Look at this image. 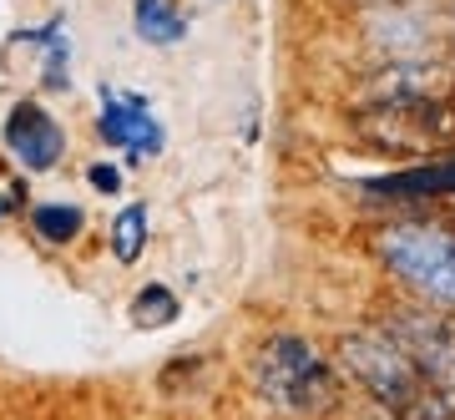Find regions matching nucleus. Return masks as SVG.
Returning <instances> with one entry per match:
<instances>
[{"label":"nucleus","instance_id":"obj_1","mask_svg":"<svg viewBox=\"0 0 455 420\" xmlns=\"http://www.w3.org/2000/svg\"><path fill=\"white\" fill-rule=\"evenodd\" d=\"M339 365L355 375L364 395L379 410H390L395 420H455V400L445 390H435L405 350L385 335V329H355L339 340Z\"/></svg>","mask_w":455,"mask_h":420},{"label":"nucleus","instance_id":"obj_2","mask_svg":"<svg viewBox=\"0 0 455 420\" xmlns=\"http://www.w3.org/2000/svg\"><path fill=\"white\" fill-rule=\"evenodd\" d=\"M253 385L283 416H324L339 400L329 359L304 335H268L253 355Z\"/></svg>","mask_w":455,"mask_h":420},{"label":"nucleus","instance_id":"obj_3","mask_svg":"<svg viewBox=\"0 0 455 420\" xmlns=\"http://www.w3.org/2000/svg\"><path fill=\"white\" fill-rule=\"evenodd\" d=\"M349 122L374 152H390V158H430L445 142H455V107L445 97L364 101Z\"/></svg>","mask_w":455,"mask_h":420},{"label":"nucleus","instance_id":"obj_4","mask_svg":"<svg viewBox=\"0 0 455 420\" xmlns=\"http://www.w3.org/2000/svg\"><path fill=\"white\" fill-rule=\"evenodd\" d=\"M374 254L385 259V269L400 284H410L415 294L455 309V228L425 223V218L390 223L374 233Z\"/></svg>","mask_w":455,"mask_h":420},{"label":"nucleus","instance_id":"obj_5","mask_svg":"<svg viewBox=\"0 0 455 420\" xmlns=\"http://www.w3.org/2000/svg\"><path fill=\"white\" fill-rule=\"evenodd\" d=\"M379 329L405 350V359L430 385L455 400V319L430 314V309H385Z\"/></svg>","mask_w":455,"mask_h":420},{"label":"nucleus","instance_id":"obj_6","mask_svg":"<svg viewBox=\"0 0 455 420\" xmlns=\"http://www.w3.org/2000/svg\"><path fill=\"white\" fill-rule=\"evenodd\" d=\"M5 147L26 173H51L66 152V132L56 127V117L41 101H20L16 112L5 117Z\"/></svg>","mask_w":455,"mask_h":420},{"label":"nucleus","instance_id":"obj_7","mask_svg":"<svg viewBox=\"0 0 455 420\" xmlns=\"http://www.w3.org/2000/svg\"><path fill=\"white\" fill-rule=\"evenodd\" d=\"M101 137L112 147H122L132 162L152 158V152H163V122L147 112L142 97H107L101 101Z\"/></svg>","mask_w":455,"mask_h":420},{"label":"nucleus","instance_id":"obj_8","mask_svg":"<svg viewBox=\"0 0 455 420\" xmlns=\"http://www.w3.org/2000/svg\"><path fill=\"white\" fill-rule=\"evenodd\" d=\"M359 193L379 198V203H420V198H455V158L425 162L410 173H390V178L359 182Z\"/></svg>","mask_w":455,"mask_h":420},{"label":"nucleus","instance_id":"obj_9","mask_svg":"<svg viewBox=\"0 0 455 420\" xmlns=\"http://www.w3.org/2000/svg\"><path fill=\"white\" fill-rule=\"evenodd\" d=\"M137 31H142L152 46H172V41H182L188 20H182V11L167 5V0H137Z\"/></svg>","mask_w":455,"mask_h":420},{"label":"nucleus","instance_id":"obj_10","mask_svg":"<svg viewBox=\"0 0 455 420\" xmlns=\"http://www.w3.org/2000/svg\"><path fill=\"white\" fill-rule=\"evenodd\" d=\"M142 248H147V208L142 203H127V208L116 213V223H112V254L122 263H137Z\"/></svg>","mask_w":455,"mask_h":420},{"label":"nucleus","instance_id":"obj_11","mask_svg":"<svg viewBox=\"0 0 455 420\" xmlns=\"http://www.w3.org/2000/svg\"><path fill=\"white\" fill-rule=\"evenodd\" d=\"M82 228H86V218H82L76 203H41V208H36V233L46 243H71Z\"/></svg>","mask_w":455,"mask_h":420},{"label":"nucleus","instance_id":"obj_12","mask_svg":"<svg viewBox=\"0 0 455 420\" xmlns=\"http://www.w3.org/2000/svg\"><path fill=\"white\" fill-rule=\"evenodd\" d=\"M132 319H137V329H157V324H172V319H178V294L163 289V284H147V289L132 299Z\"/></svg>","mask_w":455,"mask_h":420},{"label":"nucleus","instance_id":"obj_13","mask_svg":"<svg viewBox=\"0 0 455 420\" xmlns=\"http://www.w3.org/2000/svg\"><path fill=\"white\" fill-rule=\"evenodd\" d=\"M92 182H97L101 193H116V188H122V173H116V167H107V162H101V167H92Z\"/></svg>","mask_w":455,"mask_h":420},{"label":"nucleus","instance_id":"obj_14","mask_svg":"<svg viewBox=\"0 0 455 420\" xmlns=\"http://www.w3.org/2000/svg\"><path fill=\"white\" fill-rule=\"evenodd\" d=\"M349 420H395V416H390V410H379V405L370 400V405H364V410H355V416H349Z\"/></svg>","mask_w":455,"mask_h":420}]
</instances>
